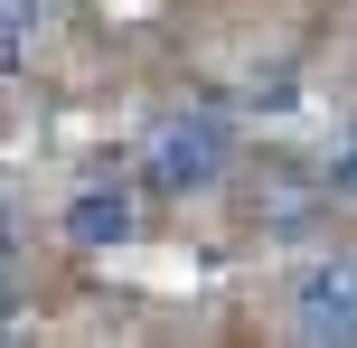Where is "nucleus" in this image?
<instances>
[{"label":"nucleus","instance_id":"nucleus-4","mask_svg":"<svg viewBox=\"0 0 357 348\" xmlns=\"http://www.w3.org/2000/svg\"><path fill=\"white\" fill-rule=\"evenodd\" d=\"M56 19V0H10V66H29V38Z\"/></svg>","mask_w":357,"mask_h":348},{"label":"nucleus","instance_id":"nucleus-3","mask_svg":"<svg viewBox=\"0 0 357 348\" xmlns=\"http://www.w3.org/2000/svg\"><path fill=\"white\" fill-rule=\"evenodd\" d=\"M66 236L75 245H123L132 236V188H75L66 198Z\"/></svg>","mask_w":357,"mask_h":348},{"label":"nucleus","instance_id":"nucleus-5","mask_svg":"<svg viewBox=\"0 0 357 348\" xmlns=\"http://www.w3.org/2000/svg\"><path fill=\"white\" fill-rule=\"evenodd\" d=\"M320 188H329V198H348V207H357V132H348V142H339V151L320 160Z\"/></svg>","mask_w":357,"mask_h":348},{"label":"nucleus","instance_id":"nucleus-2","mask_svg":"<svg viewBox=\"0 0 357 348\" xmlns=\"http://www.w3.org/2000/svg\"><path fill=\"white\" fill-rule=\"evenodd\" d=\"M282 301L301 339H357V255H310Z\"/></svg>","mask_w":357,"mask_h":348},{"label":"nucleus","instance_id":"nucleus-1","mask_svg":"<svg viewBox=\"0 0 357 348\" xmlns=\"http://www.w3.org/2000/svg\"><path fill=\"white\" fill-rule=\"evenodd\" d=\"M226 169H235V123H226L216 104L169 113V123L142 142V179L160 188V198H207Z\"/></svg>","mask_w":357,"mask_h":348}]
</instances>
